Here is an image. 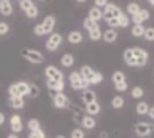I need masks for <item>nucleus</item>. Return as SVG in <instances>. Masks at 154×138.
I'll list each match as a JSON object with an SVG mask.
<instances>
[{
  "instance_id": "nucleus-47",
  "label": "nucleus",
  "mask_w": 154,
  "mask_h": 138,
  "mask_svg": "<svg viewBox=\"0 0 154 138\" xmlns=\"http://www.w3.org/2000/svg\"><path fill=\"white\" fill-rule=\"evenodd\" d=\"M5 121H6V118H5V115H3L2 112H0V126H3V124H5Z\"/></svg>"
},
{
  "instance_id": "nucleus-3",
  "label": "nucleus",
  "mask_w": 154,
  "mask_h": 138,
  "mask_svg": "<svg viewBox=\"0 0 154 138\" xmlns=\"http://www.w3.org/2000/svg\"><path fill=\"white\" fill-rule=\"evenodd\" d=\"M22 57L29 61L32 64H41L44 61V55L41 53L39 50H35V49H22Z\"/></svg>"
},
{
  "instance_id": "nucleus-42",
  "label": "nucleus",
  "mask_w": 154,
  "mask_h": 138,
  "mask_svg": "<svg viewBox=\"0 0 154 138\" xmlns=\"http://www.w3.org/2000/svg\"><path fill=\"white\" fill-rule=\"evenodd\" d=\"M6 33H10V25L6 22H0V36H3Z\"/></svg>"
},
{
  "instance_id": "nucleus-41",
  "label": "nucleus",
  "mask_w": 154,
  "mask_h": 138,
  "mask_svg": "<svg viewBox=\"0 0 154 138\" xmlns=\"http://www.w3.org/2000/svg\"><path fill=\"white\" fill-rule=\"evenodd\" d=\"M29 138H46V135L43 132V129H39V130H36V132H30Z\"/></svg>"
},
{
  "instance_id": "nucleus-46",
  "label": "nucleus",
  "mask_w": 154,
  "mask_h": 138,
  "mask_svg": "<svg viewBox=\"0 0 154 138\" xmlns=\"http://www.w3.org/2000/svg\"><path fill=\"white\" fill-rule=\"evenodd\" d=\"M109 3V0H94V6H97V8H104Z\"/></svg>"
},
{
  "instance_id": "nucleus-40",
  "label": "nucleus",
  "mask_w": 154,
  "mask_h": 138,
  "mask_svg": "<svg viewBox=\"0 0 154 138\" xmlns=\"http://www.w3.org/2000/svg\"><path fill=\"white\" fill-rule=\"evenodd\" d=\"M38 94H39V88H38L36 85L30 83V91H29V96H30V98H36Z\"/></svg>"
},
{
  "instance_id": "nucleus-39",
  "label": "nucleus",
  "mask_w": 154,
  "mask_h": 138,
  "mask_svg": "<svg viewBox=\"0 0 154 138\" xmlns=\"http://www.w3.org/2000/svg\"><path fill=\"white\" fill-rule=\"evenodd\" d=\"M19 5H20V8H22L24 11H27L30 6H33V2L32 0H19Z\"/></svg>"
},
{
  "instance_id": "nucleus-6",
  "label": "nucleus",
  "mask_w": 154,
  "mask_h": 138,
  "mask_svg": "<svg viewBox=\"0 0 154 138\" xmlns=\"http://www.w3.org/2000/svg\"><path fill=\"white\" fill-rule=\"evenodd\" d=\"M121 13H123V11L118 8L116 5H113V3H107L106 6H104V11H102V19H106V20L118 19Z\"/></svg>"
},
{
  "instance_id": "nucleus-13",
  "label": "nucleus",
  "mask_w": 154,
  "mask_h": 138,
  "mask_svg": "<svg viewBox=\"0 0 154 138\" xmlns=\"http://www.w3.org/2000/svg\"><path fill=\"white\" fill-rule=\"evenodd\" d=\"M82 100L85 105H88V104H91V102H96L97 100V96H96V91L94 89H83L82 91Z\"/></svg>"
},
{
  "instance_id": "nucleus-43",
  "label": "nucleus",
  "mask_w": 154,
  "mask_h": 138,
  "mask_svg": "<svg viewBox=\"0 0 154 138\" xmlns=\"http://www.w3.org/2000/svg\"><path fill=\"white\" fill-rule=\"evenodd\" d=\"M33 32H35V34H36V36H44V30H43V25H41V24H38L36 27H35Z\"/></svg>"
},
{
  "instance_id": "nucleus-34",
  "label": "nucleus",
  "mask_w": 154,
  "mask_h": 138,
  "mask_svg": "<svg viewBox=\"0 0 154 138\" xmlns=\"http://www.w3.org/2000/svg\"><path fill=\"white\" fill-rule=\"evenodd\" d=\"M96 27H99V25H97V22H94V20H91V19H90V17H87L85 20H83V28H85V30H93V28H96Z\"/></svg>"
},
{
  "instance_id": "nucleus-12",
  "label": "nucleus",
  "mask_w": 154,
  "mask_h": 138,
  "mask_svg": "<svg viewBox=\"0 0 154 138\" xmlns=\"http://www.w3.org/2000/svg\"><path fill=\"white\" fill-rule=\"evenodd\" d=\"M41 25H43L44 34H51L55 28V17L54 16H46V19L41 22Z\"/></svg>"
},
{
  "instance_id": "nucleus-33",
  "label": "nucleus",
  "mask_w": 154,
  "mask_h": 138,
  "mask_svg": "<svg viewBox=\"0 0 154 138\" xmlns=\"http://www.w3.org/2000/svg\"><path fill=\"white\" fill-rule=\"evenodd\" d=\"M38 14H39V10H38V6H36V5L30 6V8L25 11V16L29 17V19H35V17H38Z\"/></svg>"
},
{
  "instance_id": "nucleus-29",
  "label": "nucleus",
  "mask_w": 154,
  "mask_h": 138,
  "mask_svg": "<svg viewBox=\"0 0 154 138\" xmlns=\"http://www.w3.org/2000/svg\"><path fill=\"white\" fill-rule=\"evenodd\" d=\"M27 127H29L30 132H36V130L41 129V122H39L36 118H32L29 122H27Z\"/></svg>"
},
{
  "instance_id": "nucleus-18",
  "label": "nucleus",
  "mask_w": 154,
  "mask_h": 138,
  "mask_svg": "<svg viewBox=\"0 0 154 138\" xmlns=\"http://www.w3.org/2000/svg\"><path fill=\"white\" fill-rule=\"evenodd\" d=\"M46 85L49 89H52L55 93H63L65 91V82H55V80H47Z\"/></svg>"
},
{
  "instance_id": "nucleus-20",
  "label": "nucleus",
  "mask_w": 154,
  "mask_h": 138,
  "mask_svg": "<svg viewBox=\"0 0 154 138\" xmlns=\"http://www.w3.org/2000/svg\"><path fill=\"white\" fill-rule=\"evenodd\" d=\"M8 104H10V107L11 108H16V110H20V108H24V98H17V96H10V99H8Z\"/></svg>"
},
{
  "instance_id": "nucleus-14",
  "label": "nucleus",
  "mask_w": 154,
  "mask_h": 138,
  "mask_svg": "<svg viewBox=\"0 0 154 138\" xmlns=\"http://www.w3.org/2000/svg\"><path fill=\"white\" fill-rule=\"evenodd\" d=\"M148 19H149V11L142 8L135 16H132V22H134V25H137V24H143L145 20H148Z\"/></svg>"
},
{
  "instance_id": "nucleus-50",
  "label": "nucleus",
  "mask_w": 154,
  "mask_h": 138,
  "mask_svg": "<svg viewBox=\"0 0 154 138\" xmlns=\"http://www.w3.org/2000/svg\"><path fill=\"white\" fill-rule=\"evenodd\" d=\"M6 138H19V135H17V134H10Z\"/></svg>"
},
{
  "instance_id": "nucleus-10",
  "label": "nucleus",
  "mask_w": 154,
  "mask_h": 138,
  "mask_svg": "<svg viewBox=\"0 0 154 138\" xmlns=\"http://www.w3.org/2000/svg\"><path fill=\"white\" fill-rule=\"evenodd\" d=\"M52 102H54L55 108H66L69 105L68 96L65 93H55V96L52 98Z\"/></svg>"
},
{
  "instance_id": "nucleus-45",
  "label": "nucleus",
  "mask_w": 154,
  "mask_h": 138,
  "mask_svg": "<svg viewBox=\"0 0 154 138\" xmlns=\"http://www.w3.org/2000/svg\"><path fill=\"white\" fill-rule=\"evenodd\" d=\"M107 24H109V27L110 28H116V27H120V24H118V19H110V20H107Z\"/></svg>"
},
{
  "instance_id": "nucleus-51",
  "label": "nucleus",
  "mask_w": 154,
  "mask_h": 138,
  "mask_svg": "<svg viewBox=\"0 0 154 138\" xmlns=\"http://www.w3.org/2000/svg\"><path fill=\"white\" fill-rule=\"evenodd\" d=\"M148 3H149L151 6H154V0H148Z\"/></svg>"
},
{
  "instance_id": "nucleus-22",
  "label": "nucleus",
  "mask_w": 154,
  "mask_h": 138,
  "mask_svg": "<svg viewBox=\"0 0 154 138\" xmlns=\"http://www.w3.org/2000/svg\"><path fill=\"white\" fill-rule=\"evenodd\" d=\"M102 38H104L106 43H115L116 38H118V33L113 28H109V30H106V32L102 33Z\"/></svg>"
},
{
  "instance_id": "nucleus-26",
  "label": "nucleus",
  "mask_w": 154,
  "mask_h": 138,
  "mask_svg": "<svg viewBox=\"0 0 154 138\" xmlns=\"http://www.w3.org/2000/svg\"><path fill=\"white\" fill-rule=\"evenodd\" d=\"M88 17L91 19V20H94V22L101 20V19H102V11H101V8H97V6L91 8V10L88 11Z\"/></svg>"
},
{
  "instance_id": "nucleus-54",
  "label": "nucleus",
  "mask_w": 154,
  "mask_h": 138,
  "mask_svg": "<svg viewBox=\"0 0 154 138\" xmlns=\"http://www.w3.org/2000/svg\"><path fill=\"white\" fill-rule=\"evenodd\" d=\"M39 2H44V0H39Z\"/></svg>"
},
{
  "instance_id": "nucleus-11",
  "label": "nucleus",
  "mask_w": 154,
  "mask_h": 138,
  "mask_svg": "<svg viewBox=\"0 0 154 138\" xmlns=\"http://www.w3.org/2000/svg\"><path fill=\"white\" fill-rule=\"evenodd\" d=\"M80 75L83 77V80H87L88 83H91V80L94 79V75H96V72L97 71H94V69L91 68V66H88V64H83L82 68H80Z\"/></svg>"
},
{
  "instance_id": "nucleus-53",
  "label": "nucleus",
  "mask_w": 154,
  "mask_h": 138,
  "mask_svg": "<svg viewBox=\"0 0 154 138\" xmlns=\"http://www.w3.org/2000/svg\"><path fill=\"white\" fill-rule=\"evenodd\" d=\"M55 138H66V136H63V135H57V136H55Z\"/></svg>"
},
{
  "instance_id": "nucleus-21",
  "label": "nucleus",
  "mask_w": 154,
  "mask_h": 138,
  "mask_svg": "<svg viewBox=\"0 0 154 138\" xmlns=\"http://www.w3.org/2000/svg\"><path fill=\"white\" fill-rule=\"evenodd\" d=\"M123 58H124V63L128 66L135 68V60H134V55H132V47H129V49H126L123 52Z\"/></svg>"
},
{
  "instance_id": "nucleus-37",
  "label": "nucleus",
  "mask_w": 154,
  "mask_h": 138,
  "mask_svg": "<svg viewBox=\"0 0 154 138\" xmlns=\"http://www.w3.org/2000/svg\"><path fill=\"white\" fill-rule=\"evenodd\" d=\"M143 38H145L146 41H154V28H152V27H149V28H145Z\"/></svg>"
},
{
  "instance_id": "nucleus-52",
  "label": "nucleus",
  "mask_w": 154,
  "mask_h": 138,
  "mask_svg": "<svg viewBox=\"0 0 154 138\" xmlns=\"http://www.w3.org/2000/svg\"><path fill=\"white\" fill-rule=\"evenodd\" d=\"M75 2H79V3H83V2H87V0H75Z\"/></svg>"
},
{
  "instance_id": "nucleus-44",
  "label": "nucleus",
  "mask_w": 154,
  "mask_h": 138,
  "mask_svg": "<svg viewBox=\"0 0 154 138\" xmlns=\"http://www.w3.org/2000/svg\"><path fill=\"white\" fill-rule=\"evenodd\" d=\"M115 86V89L118 93H123V91H126L128 89V82H124V83H120V85H113Z\"/></svg>"
},
{
  "instance_id": "nucleus-27",
  "label": "nucleus",
  "mask_w": 154,
  "mask_h": 138,
  "mask_svg": "<svg viewBox=\"0 0 154 138\" xmlns=\"http://www.w3.org/2000/svg\"><path fill=\"white\" fill-rule=\"evenodd\" d=\"M131 33H132V36H135V38H143L145 27H143L142 24H137V25H134V27H132Z\"/></svg>"
},
{
  "instance_id": "nucleus-7",
  "label": "nucleus",
  "mask_w": 154,
  "mask_h": 138,
  "mask_svg": "<svg viewBox=\"0 0 154 138\" xmlns=\"http://www.w3.org/2000/svg\"><path fill=\"white\" fill-rule=\"evenodd\" d=\"M61 41H63V38L60 33H51V36L46 41V49L49 52H55L61 46Z\"/></svg>"
},
{
  "instance_id": "nucleus-5",
  "label": "nucleus",
  "mask_w": 154,
  "mask_h": 138,
  "mask_svg": "<svg viewBox=\"0 0 154 138\" xmlns=\"http://www.w3.org/2000/svg\"><path fill=\"white\" fill-rule=\"evenodd\" d=\"M44 74H46V79H47V80L65 82V74H63V71H60L58 68H55V66H52V64L46 66V69H44Z\"/></svg>"
},
{
  "instance_id": "nucleus-31",
  "label": "nucleus",
  "mask_w": 154,
  "mask_h": 138,
  "mask_svg": "<svg viewBox=\"0 0 154 138\" xmlns=\"http://www.w3.org/2000/svg\"><path fill=\"white\" fill-rule=\"evenodd\" d=\"M88 36H90V39H91V41H97V39H101L102 32H101L99 27H96V28H93V30L88 32Z\"/></svg>"
},
{
  "instance_id": "nucleus-8",
  "label": "nucleus",
  "mask_w": 154,
  "mask_h": 138,
  "mask_svg": "<svg viewBox=\"0 0 154 138\" xmlns=\"http://www.w3.org/2000/svg\"><path fill=\"white\" fill-rule=\"evenodd\" d=\"M134 132L138 136H148V135H151L154 132V126L149 124V122H138V124H135Z\"/></svg>"
},
{
  "instance_id": "nucleus-9",
  "label": "nucleus",
  "mask_w": 154,
  "mask_h": 138,
  "mask_svg": "<svg viewBox=\"0 0 154 138\" xmlns=\"http://www.w3.org/2000/svg\"><path fill=\"white\" fill-rule=\"evenodd\" d=\"M10 127L13 134H20L24 130V124H22V118L19 115H11L10 118Z\"/></svg>"
},
{
  "instance_id": "nucleus-32",
  "label": "nucleus",
  "mask_w": 154,
  "mask_h": 138,
  "mask_svg": "<svg viewBox=\"0 0 154 138\" xmlns=\"http://www.w3.org/2000/svg\"><path fill=\"white\" fill-rule=\"evenodd\" d=\"M126 10H128V13H129L131 16H135L137 13H138L140 10H142V8H140V5H138V3L131 2V3H128V8H126Z\"/></svg>"
},
{
  "instance_id": "nucleus-19",
  "label": "nucleus",
  "mask_w": 154,
  "mask_h": 138,
  "mask_svg": "<svg viewBox=\"0 0 154 138\" xmlns=\"http://www.w3.org/2000/svg\"><path fill=\"white\" fill-rule=\"evenodd\" d=\"M80 126H82L83 129H88V130L94 129V127H96V119H94V116H90V115L85 113V116H83V119H82V122H80Z\"/></svg>"
},
{
  "instance_id": "nucleus-16",
  "label": "nucleus",
  "mask_w": 154,
  "mask_h": 138,
  "mask_svg": "<svg viewBox=\"0 0 154 138\" xmlns=\"http://www.w3.org/2000/svg\"><path fill=\"white\" fill-rule=\"evenodd\" d=\"M0 14L2 16H11L13 14V5L10 0H0Z\"/></svg>"
},
{
  "instance_id": "nucleus-15",
  "label": "nucleus",
  "mask_w": 154,
  "mask_h": 138,
  "mask_svg": "<svg viewBox=\"0 0 154 138\" xmlns=\"http://www.w3.org/2000/svg\"><path fill=\"white\" fill-rule=\"evenodd\" d=\"M85 113L90 115V116L99 115L101 113V104L96 100V102H91V104H88V105H85Z\"/></svg>"
},
{
  "instance_id": "nucleus-28",
  "label": "nucleus",
  "mask_w": 154,
  "mask_h": 138,
  "mask_svg": "<svg viewBox=\"0 0 154 138\" xmlns=\"http://www.w3.org/2000/svg\"><path fill=\"white\" fill-rule=\"evenodd\" d=\"M112 107H113L115 110H120L124 107V98L123 96H115L113 99H112Z\"/></svg>"
},
{
  "instance_id": "nucleus-1",
  "label": "nucleus",
  "mask_w": 154,
  "mask_h": 138,
  "mask_svg": "<svg viewBox=\"0 0 154 138\" xmlns=\"http://www.w3.org/2000/svg\"><path fill=\"white\" fill-rule=\"evenodd\" d=\"M30 91V83L27 82H14L8 86V94L10 96H17V98H24V96H29Z\"/></svg>"
},
{
  "instance_id": "nucleus-17",
  "label": "nucleus",
  "mask_w": 154,
  "mask_h": 138,
  "mask_svg": "<svg viewBox=\"0 0 154 138\" xmlns=\"http://www.w3.org/2000/svg\"><path fill=\"white\" fill-rule=\"evenodd\" d=\"M68 41H69V44H80L83 41V34L79 30H72L68 33Z\"/></svg>"
},
{
  "instance_id": "nucleus-23",
  "label": "nucleus",
  "mask_w": 154,
  "mask_h": 138,
  "mask_svg": "<svg viewBox=\"0 0 154 138\" xmlns=\"http://www.w3.org/2000/svg\"><path fill=\"white\" fill-rule=\"evenodd\" d=\"M149 104L148 102H145V100H142V102H138L137 104V107H135V112H137V115H140V116H143V115H148L149 113Z\"/></svg>"
},
{
  "instance_id": "nucleus-24",
  "label": "nucleus",
  "mask_w": 154,
  "mask_h": 138,
  "mask_svg": "<svg viewBox=\"0 0 154 138\" xmlns=\"http://www.w3.org/2000/svg\"><path fill=\"white\" fill-rule=\"evenodd\" d=\"M74 61H75V58H74L72 53H65V55L60 58V63H61L63 68H71V66L74 64Z\"/></svg>"
},
{
  "instance_id": "nucleus-30",
  "label": "nucleus",
  "mask_w": 154,
  "mask_h": 138,
  "mask_svg": "<svg viewBox=\"0 0 154 138\" xmlns=\"http://www.w3.org/2000/svg\"><path fill=\"white\" fill-rule=\"evenodd\" d=\"M131 96L134 99H142L143 96H145V91H143V88L142 86H134L131 89Z\"/></svg>"
},
{
  "instance_id": "nucleus-48",
  "label": "nucleus",
  "mask_w": 154,
  "mask_h": 138,
  "mask_svg": "<svg viewBox=\"0 0 154 138\" xmlns=\"http://www.w3.org/2000/svg\"><path fill=\"white\" fill-rule=\"evenodd\" d=\"M148 116H149V118L154 121V107H151V108H149V113H148Z\"/></svg>"
},
{
  "instance_id": "nucleus-25",
  "label": "nucleus",
  "mask_w": 154,
  "mask_h": 138,
  "mask_svg": "<svg viewBox=\"0 0 154 138\" xmlns=\"http://www.w3.org/2000/svg\"><path fill=\"white\" fill-rule=\"evenodd\" d=\"M112 82H113V85H120V83H124L126 80V74L123 71H116L113 72V75H112Z\"/></svg>"
},
{
  "instance_id": "nucleus-36",
  "label": "nucleus",
  "mask_w": 154,
  "mask_h": 138,
  "mask_svg": "<svg viewBox=\"0 0 154 138\" xmlns=\"http://www.w3.org/2000/svg\"><path fill=\"white\" fill-rule=\"evenodd\" d=\"M71 138H85V132H83V129L75 127L71 132Z\"/></svg>"
},
{
  "instance_id": "nucleus-4",
  "label": "nucleus",
  "mask_w": 154,
  "mask_h": 138,
  "mask_svg": "<svg viewBox=\"0 0 154 138\" xmlns=\"http://www.w3.org/2000/svg\"><path fill=\"white\" fill-rule=\"evenodd\" d=\"M132 55H134V60H135V66L143 68L146 63H148L149 55L145 49H142V47H132Z\"/></svg>"
},
{
  "instance_id": "nucleus-35",
  "label": "nucleus",
  "mask_w": 154,
  "mask_h": 138,
  "mask_svg": "<svg viewBox=\"0 0 154 138\" xmlns=\"http://www.w3.org/2000/svg\"><path fill=\"white\" fill-rule=\"evenodd\" d=\"M129 22H131V19L124 14V13H121L120 14V17H118V24H120V27H123V28H126V27L129 25Z\"/></svg>"
},
{
  "instance_id": "nucleus-38",
  "label": "nucleus",
  "mask_w": 154,
  "mask_h": 138,
  "mask_svg": "<svg viewBox=\"0 0 154 138\" xmlns=\"http://www.w3.org/2000/svg\"><path fill=\"white\" fill-rule=\"evenodd\" d=\"M102 80H104V75H102L101 72H96L94 79L91 80V83H90V85H101V83H102Z\"/></svg>"
},
{
  "instance_id": "nucleus-49",
  "label": "nucleus",
  "mask_w": 154,
  "mask_h": 138,
  "mask_svg": "<svg viewBox=\"0 0 154 138\" xmlns=\"http://www.w3.org/2000/svg\"><path fill=\"white\" fill-rule=\"evenodd\" d=\"M99 138H109V134L107 132H101L99 134Z\"/></svg>"
},
{
  "instance_id": "nucleus-2",
  "label": "nucleus",
  "mask_w": 154,
  "mask_h": 138,
  "mask_svg": "<svg viewBox=\"0 0 154 138\" xmlns=\"http://www.w3.org/2000/svg\"><path fill=\"white\" fill-rule=\"evenodd\" d=\"M69 83H71V88L75 89V91H83V89H88L90 86V83L87 80H83L79 71H72L69 74Z\"/></svg>"
}]
</instances>
